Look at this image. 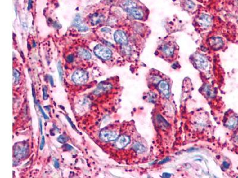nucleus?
I'll use <instances>...</instances> for the list:
<instances>
[{"label": "nucleus", "mask_w": 238, "mask_h": 178, "mask_svg": "<svg viewBox=\"0 0 238 178\" xmlns=\"http://www.w3.org/2000/svg\"><path fill=\"white\" fill-rule=\"evenodd\" d=\"M94 53L97 56L106 60L110 59L112 55L111 50L102 45H98L95 46Z\"/></svg>", "instance_id": "obj_1"}, {"label": "nucleus", "mask_w": 238, "mask_h": 178, "mask_svg": "<svg viewBox=\"0 0 238 178\" xmlns=\"http://www.w3.org/2000/svg\"><path fill=\"white\" fill-rule=\"evenodd\" d=\"M101 140L106 142L115 141L118 138V133L109 129H103L100 132Z\"/></svg>", "instance_id": "obj_2"}, {"label": "nucleus", "mask_w": 238, "mask_h": 178, "mask_svg": "<svg viewBox=\"0 0 238 178\" xmlns=\"http://www.w3.org/2000/svg\"><path fill=\"white\" fill-rule=\"evenodd\" d=\"M28 153V146L27 144L21 143L17 144L15 146V155L18 158L22 159L26 156Z\"/></svg>", "instance_id": "obj_3"}, {"label": "nucleus", "mask_w": 238, "mask_h": 178, "mask_svg": "<svg viewBox=\"0 0 238 178\" xmlns=\"http://www.w3.org/2000/svg\"><path fill=\"white\" fill-rule=\"evenodd\" d=\"M73 80L74 83L78 85L85 84L88 80V75L85 71L77 70L73 75Z\"/></svg>", "instance_id": "obj_4"}, {"label": "nucleus", "mask_w": 238, "mask_h": 178, "mask_svg": "<svg viewBox=\"0 0 238 178\" xmlns=\"http://www.w3.org/2000/svg\"><path fill=\"white\" fill-rule=\"evenodd\" d=\"M195 63L200 69H205L208 67L209 62L206 58L201 54H196L195 57Z\"/></svg>", "instance_id": "obj_5"}, {"label": "nucleus", "mask_w": 238, "mask_h": 178, "mask_svg": "<svg viewBox=\"0 0 238 178\" xmlns=\"http://www.w3.org/2000/svg\"><path fill=\"white\" fill-rule=\"evenodd\" d=\"M158 89L165 98H168L170 95V87L167 81L165 80H161L158 84Z\"/></svg>", "instance_id": "obj_6"}, {"label": "nucleus", "mask_w": 238, "mask_h": 178, "mask_svg": "<svg viewBox=\"0 0 238 178\" xmlns=\"http://www.w3.org/2000/svg\"><path fill=\"white\" fill-rule=\"evenodd\" d=\"M224 124L227 128L230 129L235 128L238 124V116L235 114H231L229 115L225 121Z\"/></svg>", "instance_id": "obj_7"}, {"label": "nucleus", "mask_w": 238, "mask_h": 178, "mask_svg": "<svg viewBox=\"0 0 238 178\" xmlns=\"http://www.w3.org/2000/svg\"><path fill=\"white\" fill-rule=\"evenodd\" d=\"M130 142V138L127 135H121L117 138L115 142V147L118 149H123L126 147Z\"/></svg>", "instance_id": "obj_8"}, {"label": "nucleus", "mask_w": 238, "mask_h": 178, "mask_svg": "<svg viewBox=\"0 0 238 178\" xmlns=\"http://www.w3.org/2000/svg\"><path fill=\"white\" fill-rule=\"evenodd\" d=\"M115 42L120 44L125 45L128 43V38L126 34L121 30H117L114 34Z\"/></svg>", "instance_id": "obj_9"}, {"label": "nucleus", "mask_w": 238, "mask_h": 178, "mask_svg": "<svg viewBox=\"0 0 238 178\" xmlns=\"http://www.w3.org/2000/svg\"><path fill=\"white\" fill-rule=\"evenodd\" d=\"M73 25L78 28L79 30L82 31V32L87 31L89 29L88 27L84 24V23L83 22L81 17H80L79 15L76 16L75 19H74L73 22Z\"/></svg>", "instance_id": "obj_10"}, {"label": "nucleus", "mask_w": 238, "mask_h": 178, "mask_svg": "<svg viewBox=\"0 0 238 178\" xmlns=\"http://www.w3.org/2000/svg\"><path fill=\"white\" fill-rule=\"evenodd\" d=\"M198 23L202 27L207 28L211 23V18L207 14H201L198 19Z\"/></svg>", "instance_id": "obj_11"}, {"label": "nucleus", "mask_w": 238, "mask_h": 178, "mask_svg": "<svg viewBox=\"0 0 238 178\" xmlns=\"http://www.w3.org/2000/svg\"><path fill=\"white\" fill-rule=\"evenodd\" d=\"M210 46L215 50H218L223 45V42L220 37H212L209 40Z\"/></svg>", "instance_id": "obj_12"}, {"label": "nucleus", "mask_w": 238, "mask_h": 178, "mask_svg": "<svg viewBox=\"0 0 238 178\" xmlns=\"http://www.w3.org/2000/svg\"><path fill=\"white\" fill-rule=\"evenodd\" d=\"M161 50L166 57H172L174 52V48L172 44L166 43L163 46Z\"/></svg>", "instance_id": "obj_13"}, {"label": "nucleus", "mask_w": 238, "mask_h": 178, "mask_svg": "<svg viewBox=\"0 0 238 178\" xmlns=\"http://www.w3.org/2000/svg\"><path fill=\"white\" fill-rule=\"evenodd\" d=\"M127 11L131 16H132L133 18L136 19H142L143 18L144 14L142 11L141 10L137 8V7H133L129 10H128Z\"/></svg>", "instance_id": "obj_14"}, {"label": "nucleus", "mask_w": 238, "mask_h": 178, "mask_svg": "<svg viewBox=\"0 0 238 178\" xmlns=\"http://www.w3.org/2000/svg\"><path fill=\"white\" fill-rule=\"evenodd\" d=\"M103 20V16L100 14H92L91 17V22L92 24H97L99 23H100Z\"/></svg>", "instance_id": "obj_15"}, {"label": "nucleus", "mask_w": 238, "mask_h": 178, "mask_svg": "<svg viewBox=\"0 0 238 178\" xmlns=\"http://www.w3.org/2000/svg\"><path fill=\"white\" fill-rule=\"evenodd\" d=\"M133 149L138 153H142L146 151V147L141 142H136L133 145Z\"/></svg>", "instance_id": "obj_16"}, {"label": "nucleus", "mask_w": 238, "mask_h": 178, "mask_svg": "<svg viewBox=\"0 0 238 178\" xmlns=\"http://www.w3.org/2000/svg\"><path fill=\"white\" fill-rule=\"evenodd\" d=\"M78 54L81 58L85 59H89L91 58V54L84 49H79L78 50Z\"/></svg>", "instance_id": "obj_17"}, {"label": "nucleus", "mask_w": 238, "mask_h": 178, "mask_svg": "<svg viewBox=\"0 0 238 178\" xmlns=\"http://www.w3.org/2000/svg\"><path fill=\"white\" fill-rule=\"evenodd\" d=\"M111 87V86L110 85H100L98 87V89L96 90V91L95 92V94H99V93H101L102 92H104L107 91V90L110 89Z\"/></svg>", "instance_id": "obj_18"}, {"label": "nucleus", "mask_w": 238, "mask_h": 178, "mask_svg": "<svg viewBox=\"0 0 238 178\" xmlns=\"http://www.w3.org/2000/svg\"><path fill=\"white\" fill-rule=\"evenodd\" d=\"M136 7V5L135 4L132 2V1L130 0H128L127 1H126L124 4H123V8L126 10V11H128V10H129L130 8H133V7Z\"/></svg>", "instance_id": "obj_19"}, {"label": "nucleus", "mask_w": 238, "mask_h": 178, "mask_svg": "<svg viewBox=\"0 0 238 178\" xmlns=\"http://www.w3.org/2000/svg\"><path fill=\"white\" fill-rule=\"evenodd\" d=\"M20 74L16 70H13V85H17L19 82Z\"/></svg>", "instance_id": "obj_20"}, {"label": "nucleus", "mask_w": 238, "mask_h": 178, "mask_svg": "<svg viewBox=\"0 0 238 178\" xmlns=\"http://www.w3.org/2000/svg\"><path fill=\"white\" fill-rule=\"evenodd\" d=\"M184 4H185V6L186 7V8H188L189 10H192L195 7V4L190 0H185Z\"/></svg>", "instance_id": "obj_21"}, {"label": "nucleus", "mask_w": 238, "mask_h": 178, "mask_svg": "<svg viewBox=\"0 0 238 178\" xmlns=\"http://www.w3.org/2000/svg\"><path fill=\"white\" fill-rule=\"evenodd\" d=\"M57 70L58 71V74H59L60 80V81H62L63 80V69H62L61 64L60 61L58 62L57 64Z\"/></svg>", "instance_id": "obj_22"}, {"label": "nucleus", "mask_w": 238, "mask_h": 178, "mask_svg": "<svg viewBox=\"0 0 238 178\" xmlns=\"http://www.w3.org/2000/svg\"><path fill=\"white\" fill-rule=\"evenodd\" d=\"M57 140L58 142L63 144L67 141L68 138L65 135H61L58 138Z\"/></svg>", "instance_id": "obj_23"}, {"label": "nucleus", "mask_w": 238, "mask_h": 178, "mask_svg": "<svg viewBox=\"0 0 238 178\" xmlns=\"http://www.w3.org/2000/svg\"><path fill=\"white\" fill-rule=\"evenodd\" d=\"M47 90V88L45 86H44L43 87V98L44 100H47L48 98Z\"/></svg>", "instance_id": "obj_24"}, {"label": "nucleus", "mask_w": 238, "mask_h": 178, "mask_svg": "<svg viewBox=\"0 0 238 178\" xmlns=\"http://www.w3.org/2000/svg\"><path fill=\"white\" fill-rule=\"evenodd\" d=\"M39 110H40V111L41 112V113L43 114V115L44 118H45V119H48V117L47 116V115L46 114H45V112H44V111H43V108L41 107V106L40 105H39Z\"/></svg>", "instance_id": "obj_25"}, {"label": "nucleus", "mask_w": 238, "mask_h": 178, "mask_svg": "<svg viewBox=\"0 0 238 178\" xmlns=\"http://www.w3.org/2000/svg\"><path fill=\"white\" fill-rule=\"evenodd\" d=\"M44 144H45V138L44 137H43V138H42V141H41V145H40V149L41 150L43 149V146H44Z\"/></svg>", "instance_id": "obj_26"}, {"label": "nucleus", "mask_w": 238, "mask_h": 178, "mask_svg": "<svg viewBox=\"0 0 238 178\" xmlns=\"http://www.w3.org/2000/svg\"><path fill=\"white\" fill-rule=\"evenodd\" d=\"M67 61H68L69 63H72V62L73 61V60H74V57H73L72 55H69V56L67 57Z\"/></svg>", "instance_id": "obj_27"}, {"label": "nucleus", "mask_w": 238, "mask_h": 178, "mask_svg": "<svg viewBox=\"0 0 238 178\" xmlns=\"http://www.w3.org/2000/svg\"><path fill=\"white\" fill-rule=\"evenodd\" d=\"M54 166H55V167L57 168V169L59 168V166H60L59 163H58V162L56 159L54 160Z\"/></svg>", "instance_id": "obj_28"}, {"label": "nucleus", "mask_w": 238, "mask_h": 178, "mask_svg": "<svg viewBox=\"0 0 238 178\" xmlns=\"http://www.w3.org/2000/svg\"><path fill=\"white\" fill-rule=\"evenodd\" d=\"M66 118H67V120H68V121H69V122H70V125H71V126L73 128V129H76V128H75V126H74V125H73V124L72 122V121H71V120H70V118H69V117H67V116Z\"/></svg>", "instance_id": "obj_29"}, {"label": "nucleus", "mask_w": 238, "mask_h": 178, "mask_svg": "<svg viewBox=\"0 0 238 178\" xmlns=\"http://www.w3.org/2000/svg\"><path fill=\"white\" fill-rule=\"evenodd\" d=\"M32 0H29V3H28V10H29L31 8H32Z\"/></svg>", "instance_id": "obj_30"}, {"label": "nucleus", "mask_w": 238, "mask_h": 178, "mask_svg": "<svg viewBox=\"0 0 238 178\" xmlns=\"http://www.w3.org/2000/svg\"><path fill=\"white\" fill-rule=\"evenodd\" d=\"M223 166L225 168H228L229 167V164L227 162H224Z\"/></svg>", "instance_id": "obj_31"}, {"label": "nucleus", "mask_w": 238, "mask_h": 178, "mask_svg": "<svg viewBox=\"0 0 238 178\" xmlns=\"http://www.w3.org/2000/svg\"><path fill=\"white\" fill-rule=\"evenodd\" d=\"M39 125H40V131H41V134H43V127H42V122H41V120L40 119L39 120Z\"/></svg>", "instance_id": "obj_32"}, {"label": "nucleus", "mask_w": 238, "mask_h": 178, "mask_svg": "<svg viewBox=\"0 0 238 178\" xmlns=\"http://www.w3.org/2000/svg\"><path fill=\"white\" fill-rule=\"evenodd\" d=\"M50 81H51V85L52 86H53L54 85V83H53V79H52V77H50Z\"/></svg>", "instance_id": "obj_33"}, {"label": "nucleus", "mask_w": 238, "mask_h": 178, "mask_svg": "<svg viewBox=\"0 0 238 178\" xmlns=\"http://www.w3.org/2000/svg\"><path fill=\"white\" fill-rule=\"evenodd\" d=\"M235 140H236V141L238 142V133L236 134V137H235Z\"/></svg>", "instance_id": "obj_34"}]
</instances>
